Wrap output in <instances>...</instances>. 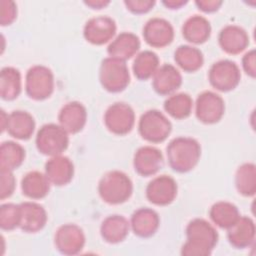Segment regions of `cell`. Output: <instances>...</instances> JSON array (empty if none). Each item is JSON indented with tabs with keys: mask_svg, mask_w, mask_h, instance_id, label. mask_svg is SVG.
<instances>
[{
	"mask_svg": "<svg viewBox=\"0 0 256 256\" xmlns=\"http://www.w3.org/2000/svg\"><path fill=\"white\" fill-rule=\"evenodd\" d=\"M235 186L239 194L250 197L256 192V167L253 163H244L235 174Z\"/></svg>",
	"mask_w": 256,
	"mask_h": 256,
	"instance_id": "obj_32",
	"label": "cell"
},
{
	"mask_svg": "<svg viewBox=\"0 0 256 256\" xmlns=\"http://www.w3.org/2000/svg\"><path fill=\"white\" fill-rule=\"evenodd\" d=\"M6 130L13 138L28 140L35 130V120L27 111H12L7 118Z\"/></svg>",
	"mask_w": 256,
	"mask_h": 256,
	"instance_id": "obj_23",
	"label": "cell"
},
{
	"mask_svg": "<svg viewBox=\"0 0 256 256\" xmlns=\"http://www.w3.org/2000/svg\"><path fill=\"white\" fill-rule=\"evenodd\" d=\"M38 151L46 156L61 155L68 147V133L59 125L48 123L38 130L35 139Z\"/></svg>",
	"mask_w": 256,
	"mask_h": 256,
	"instance_id": "obj_5",
	"label": "cell"
},
{
	"mask_svg": "<svg viewBox=\"0 0 256 256\" xmlns=\"http://www.w3.org/2000/svg\"><path fill=\"white\" fill-rule=\"evenodd\" d=\"M163 162L162 152L153 146L140 147L133 158L135 171L144 177L156 174L162 168Z\"/></svg>",
	"mask_w": 256,
	"mask_h": 256,
	"instance_id": "obj_15",
	"label": "cell"
},
{
	"mask_svg": "<svg viewBox=\"0 0 256 256\" xmlns=\"http://www.w3.org/2000/svg\"><path fill=\"white\" fill-rule=\"evenodd\" d=\"M242 67L247 75L252 78L256 76V52L254 49L248 51L242 58Z\"/></svg>",
	"mask_w": 256,
	"mask_h": 256,
	"instance_id": "obj_39",
	"label": "cell"
},
{
	"mask_svg": "<svg viewBox=\"0 0 256 256\" xmlns=\"http://www.w3.org/2000/svg\"><path fill=\"white\" fill-rule=\"evenodd\" d=\"M196 6L199 10L205 13H212L217 11L222 5V1L219 0H197L195 1Z\"/></svg>",
	"mask_w": 256,
	"mask_h": 256,
	"instance_id": "obj_40",
	"label": "cell"
},
{
	"mask_svg": "<svg viewBox=\"0 0 256 256\" xmlns=\"http://www.w3.org/2000/svg\"><path fill=\"white\" fill-rule=\"evenodd\" d=\"M225 112L223 98L215 92L204 91L198 95L195 103L197 119L204 124H214L221 120Z\"/></svg>",
	"mask_w": 256,
	"mask_h": 256,
	"instance_id": "obj_10",
	"label": "cell"
},
{
	"mask_svg": "<svg viewBox=\"0 0 256 256\" xmlns=\"http://www.w3.org/2000/svg\"><path fill=\"white\" fill-rule=\"evenodd\" d=\"M166 154L168 164L174 171L186 173L198 164L201 156V146L194 138L180 136L169 142Z\"/></svg>",
	"mask_w": 256,
	"mask_h": 256,
	"instance_id": "obj_2",
	"label": "cell"
},
{
	"mask_svg": "<svg viewBox=\"0 0 256 256\" xmlns=\"http://www.w3.org/2000/svg\"><path fill=\"white\" fill-rule=\"evenodd\" d=\"M174 59L176 64L186 72H195L203 65L204 58L202 52L190 45L179 46L175 53Z\"/></svg>",
	"mask_w": 256,
	"mask_h": 256,
	"instance_id": "obj_30",
	"label": "cell"
},
{
	"mask_svg": "<svg viewBox=\"0 0 256 256\" xmlns=\"http://www.w3.org/2000/svg\"><path fill=\"white\" fill-rule=\"evenodd\" d=\"M227 230L228 241L235 248L244 249L254 243L255 224L253 220L247 216H240Z\"/></svg>",
	"mask_w": 256,
	"mask_h": 256,
	"instance_id": "obj_21",
	"label": "cell"
},
{
	"mask_svg": "<svg viewBox=\"0 0 256 256\" xmlns=\"http://www.w3.org/2000/svg\"><path fill=\"white\" fill-rule=\"evenodd\" d=\"M182 84V76L179 70L171 65L160 66L152 77L153 89L160 95H170Z\"/></svg>",
	"mask_w": 256,
	"mask_h": 256,
	"instance_id": "obj_20",
	"label": "cell"
},
{
	"mask_svg": "<svg viewBox=\"0 0 256 256\" xmlns=\"http://www.w3.org/2000/svg\"><path fill=\"white\" fill-rule=\"evenodd\" d=\"M54 75L43 65H35L28 69L25 77V91L29 98L41 101L49 98L54 91Z\"/></svg>",
	"mask_w": 256,
	"mask_h": 256,
	"instance_id": "obj_7",
	"label": "cell"
},
{
	"mask_svg": "<svg viewBox=\"0 0 256 256\" xmlns=\"http://www.w3.org/2000/svg\"><path fill=\"white\" fill-rule=\"evenodd\" d=\"M218 42L223 51L236 55L248 47L249 36L242 27L238 25H227L220 31Z\"/></svg>",
	"mask_w": 256,
	"mask_h": 256,
	"instance_id": "obj_18",
	"label": "cell"
},
{
	"mask_svg": "<svg viewBox=\"0 0 256 256\" xmlns=\"http://www.w3.org/2000/svg\"><path fill=\"white\" fill-rule=\"evenodd\" d=\"M7 118H8V114H6L4 110H1V132H4L6 130Z\"/></svg>",
	"mask_w": 256,
	"mask_h": 256,
	"instance_id": "obj_43",
	"label": "cell"
},
{
	"mask_svg": "<svg viewBox=\"0 0 256 256\" xmlns=\"http://www.w3.org/2000/svg\"><path fill=\"white\" fill-rule=\"evenodd\" d=\"M84 3L92 9H101L107 6L110 2L108 0H88L84 1Z\"/></svg>",
	"mask_w": 256,
	"mask_h": 256,
	"instance_id": "obj_41",
	"label": "cell"
},
{
	"mask_svg": "<svg viewBox=\"0 0 256 256\" xmlns=\"http://www.w3.org/2000/svg\"><path fill=\"white\" fill-rule=\"evenodd\" d=\"M127 9L134 14L149 12L155 5L154 0H126L124 1Z\"/></svg>",
	"mask_w": 256,
	"mask_h": 256,
	"instance_id": "obj_38",
	"label": "cell"
},
{
	"mask_svg": "<svg viewBox=\"0 0 256 256\" xmlns=\"http://www.w3.org/2000/svg\"><path fill=\"white\" fill-rule=\"evenodd\" d=\"M54 244L61 254L76 255L85 245V234L76 224H63L55 232Z\"/></svg>",
	"mask_w": 256,
	"mask_h": 256,
	"instance_id": "obj_11",
	"label": "cell"
},
{
	"mask_svg": "<svg viewBox=\"0 0 256 256\" xmlns=\"http://www.w3.org/2000/svg\"><path fill=\"white\" fill-rule=\"evenodd\" d=\"M20 224V207L13 203L2 204L0 207V226L2 230L11 231Z\"/></svg>",
	"mask_w": 256,
	"mask_h": 256,
	"instance_id": "obj_35",
	"label": "cell"
},
{
	"mask_svg": "<svg viewBox=\"0 0 256 256\" xmlns=\"http://www.w3.org/2000/svg\"><path fill=\"white\" fill-rule=\"evenodd\" d=\"M140 49V40L131 32L120 33L108 46L109 57L126 61L132 58Z\"/></svg>",
	"mask_w": 256,
	"mask_h": 256,
	"instance_id": "obj_24",
	"label": "cell"
},
{
	"mask_svg": "<svg viewBox=\"0 0 256 256\" xmlns=\"http://www.w3.org/2000/svg\"><path fill=\"white\" fill-rule=\"evenodd\" d=\"M104 124L113 134L126 135L134 127L135 113L130 105L116 102L110 105L104 114Z\"/></svg>",
	"mask_w": 256,
	"mask_h": 256,
	"instance_id": "obj_9",
	"label": "cell"
},
{
	"mask_svg": "<svg viewBox=\"0 0 256 256\" xmlns=\"http://www.w3.org/2000/svg\"><path fill=\"white\" fill-rule=\"evenodd\" d=\"M208 79L213 88L221 92H228L236 88L241 79L238 65L231 60L215 62L209 69Z\"/></svg>",
	"mask_w": 256,
	"mask_h": 256,
	"instance_id": "obj_8",
	"label": "cell"
},
{
	"mask_svg": "<svg viewBox=\"0 0 256 256\" xmlns=\"http://www.w3.org/2000/svg\"><path fill=\"white\" fill-rule=\"evenodd\" d=\"M116 33V23L109 16H96L89 19L83 29L87 42L93 45H103L109 42Z\"/></svg>",
	"mask_w": 256,
	"mask_h": 256,
	"instance_id": "obj_13",
	"label": "cell"
},
{
	"mask_svg": "<svg viewBox=\"0 0 256 256\" xmlns=\"http://www.w3.org/2000/svg\"><path fill=\"white\" fill-rule=\"evenodd\" d=\"M99 80L108 92L118 93L126 89L130 82V73L125 61L112 57L105 58L100 65Z\"/></svg>",
	"mask_w": 256,
	"mask_h": 256,
	"instance_id": "obj_4",
	"label": "cell"
},
{
	"mask_svg": "<svg viewBox=\"0 0 256 256\" xmlns=\"http://www.w3.org/2000/svg\"><path fill=\"white\" fill-rule=\"evenodd\" d=\"M158 213L150 208H139L131 216L130 228L135 235L141 238L153 236L159 228Z\"/></svg>",
	"mask_w": 256,
	"mask_h": 256,
	"instance_id": "obj_22",
	"label": "cell"
},
{
	"mask_svg": "<svg viewBox=\"0 0 256 256\" xmlns=\"http://www.w3.org/2000/svg\"><path fill=\"white\" fill-rule=\"evenodd\" d=\"M59 125L69 134L80 132L87 121V110L85 106L78 102L72 101L65 104L58 114Z\"/></svg>",
	"mask_w": 256,
	"mask_h": 256,
	"instance_id": "obj_16",
	"label": "cell"
},
{
	"mask_svg": "<svg viewBox=\"0 0 256 256\" xmlns=\"http://www.w3.org/2000/svg\"><path fill=\"white\" fill-rule=\"evenodd\" d=\"M21 74L14 67H3L0 73V96L3 100L11 101L21 93Z\"/></svg>",
	"mask_w": 256,
	"mask_h": 256,
	"instance_id": "obj_28",
	"label": "cell"
},
{
	"mask_svg": "<svg viewBox=\"0 0 256 256\" xmlns=\"http://www.w3.org/2000/svg\"><path fill=\"white\" fill-rule=\"evenodd\" d=\"M1 175V187H0V199L4 200L9 198L15 190V177L13 171L0 167Z\"/></svg>",
	"mask_w": 256,
	"mask_h": 256,
	"instance_id": "obj_36",
	"label": "cell"
},
{
	"mask_svg": "<svg viewBox=\"0 0 256 256\" xmlns=\"http://www.w3.org/2000/svg\"><path fill=\"white\" fill-rule=\"evenodd\" d=\"M177 183L171 176L160 175L152 179L146 187V197L154 205L165 206L177 196Z\"/></svg>",
	"mask_w": 256,
	"mask_h": 256,
	"instance_id": "obj_12",
	"label": "cell"
},
{
	"mask_svg": "<svg viewBox=\"0 0 256 256\" xmlns=\"http://www.w3.org/2000/svg\"><path fill=\"white\" fill-rule=\"evenodd\" d=\"M45 175L51 184L64 186L73 178L74 165L68 157L62 154L53 156L45 163Z\"/></svg>",
	"mask_w": 256,
	"mask_h": 256,
	"instance_id": "obj_19",
	"label": "cell"
},
{
	"mask_svg": "<svg viewBox=\"0 0 256 256\" xmlns=\"http://www.w3.org/2000/svg\"><path fill=\"white\" fill-rule=\"evenodd\" d=\"M133 184L127 174L119 170L105 173L98 183V193L101 199L111 205L126 202L132 195Z\"/></svg>",
	"mask_w": 256,
	"mask_h": 256,
	"instance_id": "obj_3",
	"label": "cell"
},
{
	"mask_svg": "<svg viewBox=\"0 0 256 256\" xmlns=\"http://www.w3.org/2000/svg\"><path fill=\"white\" fill-rule=\"evenodd\" d=\"M212 222L223 229L231 227L240 217L238 208L231 202L219 201L214 203L209 211Z\"/></svg>",
	"mask_w": 256,
	"mask_h": 256,
	"instance_id": "obj_29",
	"label": "cell"
},
{
	"mask_svg": "<svg viewBox=\"0 0 256 256\" xmlns=\"http://www.w3.org/2000/svg\"><path fill=\"white\" fill-rule=\"evenodd\" d=\"M19 228L27 233H36L44 228L47 222V213L44 207L36 202L26 201L19 204Z\"/></svg>",
	"mask_w": 256,
	"mask_h": 256,
	"instance_id": "obj_17",
	"label": "cell"
},
{
	"mask_svg": "<svg viewBox=\"0 0 256 256\" xmlns=\"http://www.w3.org/2000/svg\"><path fill=\"white\" fill-rule=\"evenodd\" d=\"M193 108V100L186 93H177L169 96L164 102L165 111L177 120L187 118Z\"/></svg>",
	"mask_w": 256,
	"mask_h": 256,
	"instance_id": "obj_33",
	"label": "cell"
},
{
	"mask_svg": "<svg viewBox=\"0 0 256 256\" xmlns=\"http://www.w3.org/2000/svg\"><path fill=\"white\" fill-rule=\"evenodd\" d=\"M50 181L47 176L39 171H30L21 180L22 193L33 200L42 199L49 193Z\"/></svg>",
	"mask_w": 256,
	"mask_h": 256,
	"instance_id": "obj_26",
	"label": "cell"
},
{
	"mask_svg": "<svg viewBox=\"0 0 256 256\" xmlns=\"http://www.w3.org/2000/svg\"><path fill=\"white\" fill-rule=\"evenodd\" d=\"M172 125L168 118L159 110H148L139 119L140 136L150 143H161L171 133Z\"/></svg>",
	"mask_w": 256,
	"mask_h": 256,
	"instance_id": "obj_6",
	"label": "cell"
},
{
	"mask_svg": "<svg viewBox=\"0 0 256 256\" xmlns=\"http://www.w3.org/2000/svg\"><path fill=\"white\" fill-rule=\"evenodd\" d=\"M159 68V58L156 53L145 50L138 53L133 62V73L139 80H147L155 74Z\"/></svg>",
	"mask_w": 256,
	"mask_h": 256,
	"instance_id": "obj_31",
	"label": "cell"
},
{
	"mask_svg": "<svg viewBox=\"0 0 256 256\" xmlns=\"http://www.w3.org/2000/svg\"><path fill=\"white\" fill-rule=\"evenodd\" d=\"M187 241L181 248L183 256H208L218 242V233L208 221L195 218L185 230Z\"/></svg>",
	"mask_w": 256,
	"mask_h": 256,
	"instance_id": "obj_1",
	"label": "cell"
},
{
	"mask_svg": "<svg viewBox=\"0 0 256 256\" xmlns=\"http://www.w3.org/2000/svg\"><path fill=\"white\" fill-rule=\"evenodd\" d=\"M182 35L190 43L202 44L211 35V25L209 21L200 15L189 17L182 26Z\"/></svg>",
	"mask_w": 256,
	"mask_h": 256,
	"instance_id": "obj_27",
	"label": "cell"
},
{
	"mask_svg": "<svg viewBox=\"0 0 256 256\" xmlns=\"http://www.w3.org/2000/svg\"><path fill=\"white\" fill-rule=\"evenodd\" d=\"M129 230L130 222L122 215H110L102 221L100 226L101 237L110 244H117L125 240Z\"/></svg>",
	"mask_w": 256,
	"mask_h": 256,
	"instance_id": "obj_25",
	"label": "cell"
},
{
	"mask_svg": "<svg viewBox=\"0 0 256 256\" xmlns=\"http://www.w3.org/2000/svg\"><path fill=\"white\" fill-rule=\"evenodd\" d=\"M162 3L169 9H178V8L182 7L183 5H185L187 3V1H184V0H166V1H163Z\"/></svg>",
	"mask_w": 256,
	"mask_h": 256,
	"instance_id": "obj_42",
	"label": "cell"
},
{
	"mask_svg": "<svg viewBox=\"0 0 256 256\" xmlns=\"http://www.w3.org/2000/svg\"><path fill=\"white\" fill-rule=\"evenodd\" d=\"M25 159V149L14 141H5L0 147V167L15 170Z\"/></svg>",
	"mask_w": 256,
	"mask_h": 256,
	"instance_id": "obj_34",
	"label": "cell"
},
{
	"mask_svg": "<svg viewBox=\"0 0 256 256\" xmlns=\"http://www.w3.org/2000/svg\"><path fill=\"white\" fill-rule=\"evenodd\" d=\"M0 8L1 26H7L12 24L17 17V6L15 2L11 0H1Z\"/></svg>",
	"mask_w": 256,
	"mask_h": 256,
	"instance_id": "obj_37",
	"label": "cell"
},
{
	"mask_svg": "<svg viewBox=\"0 0 256 256\" xmlns=\"http://www.w3.org/2000/svg\"><path fill=\"white\" fill-rule=\"evenodd\" d=\"M143 37L149 46L163 48L173 41L174 29L167 20L154 17L146 22L143 28Z\"/></svg>",
	"mask_w": 256,
	"mask_h": 256,
	"instance_id": "obj_14",
	"label": "cell"
}]
</instances>
